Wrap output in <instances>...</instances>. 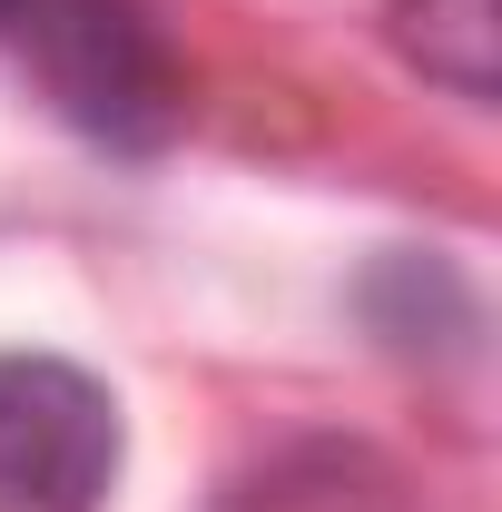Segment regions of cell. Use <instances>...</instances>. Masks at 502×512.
<instances>
[{"mask_svg": "<svg viewBox=\"0 0 502 512\" xmlns=\"http://www.w3.org/2000/svg\"><path fill=\"white\" fill-rule=\"evenodd\" d=\"M10 50L40 79V99L60 109L79 138L148 158L168 148L188 119V69L168 50V30L138 10V0H20L10 20Z\"/></svg>", "mask_w": 502, "mask_h": 512, "instance_id": "1", "label": "cell"}, {"mask_svg": "<svg viewBox=\"0 0 502 512\" xmlns=\"http://www.w3.org/2000/svg\"><path fill=\"white\" fill-rule=\"evenodd\" d=\"M119 483V394L69 355H0V512H99Z\"/></svg>", "mask_w": 502, "mask_h": 512, "instance_id": "2", "label": "cell"}, {"mask_svg": "<svg viewBox=\"0 0 502 512\" xmlns=\"http://www.w3.org/2000/svg\"><path fill=\"white\" fill-rule=\"evenodd\" d=\"M384 30H394V50L443 79L453 99H493L502 89V0H394L384 10Z\"/></svg>", "mask_w": 502, "mask_h": 512, "instance_id": "3", "label": "cell"}, {"mask_svg": "<svg viewBox=\"0 0 502 512\" xmlns=\"http://www.w3.org/2000/svg\"><path fill=\"white\" fill-rule=\"evenodd\" d=\"M10 10H20V0H0V20H10Z\"/></svg>", "mask_w": 502, "mask_h": 512, "instance_id": "4", "label": "cell"}]
</instances>
